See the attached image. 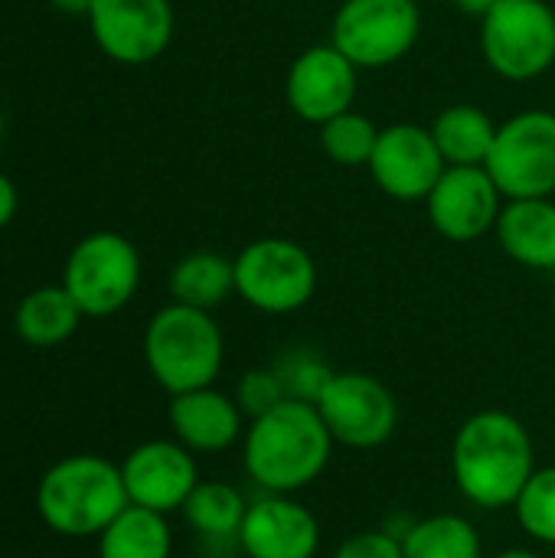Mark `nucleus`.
Returning a JSON list of instances; mask_svg holds the SVG:
<instances>
[{
  "instance_id": "obj_1",
  "label": "nucleus",
  "mask_w": 555,
  "mask_h": 558,
  "mask_svg": "<svg viewBox=\"0 0 555 558\" xmlns=\"http://www.w3.org/2000/svg\"><path fill=\"white\" fill-rule=\"evenodd\" d=\"M536 471L527 425L500 409H481L461 422L451 441V477L461 497L481 510L514 507Z\"/></svg>"
},
{
  "instance_id": "obj_2",
  "label": "nucleus",
  "mask_w": 555,
  "mask_h": 558,
  "mask_svg": "<svg viewBox=\"0 0 555 558\" xmlns=\"http://www.w3.org/2000/svg\"><path fill=\"white\" fill-rule=\"evenodd\" d=\"M334 438L317 405L285 399L272 412L249 422L242 435V468L265 494H298L311 487L330 464Z\"/></svg>"
},
{
  "instance_id": "obj_3",
  "label": "nucleus",
  "mask_w": 555,
  "mask_h": 558,
  "mask_svg": "<svg viewBox=\"0 0 555 558\" xmlns=\"http://www.w3.org/2000/svg\"><path fill=\"white\" fill-rule=\"evenodd\" d=\"M128 507L131 500L121 464H111L101 454H69L36 484V513L59 536L98 539L101 530Z\"/></svg>"
},
{
  "instance_id": "obj_4",
  "label": "nucleus",
  "mask_w": 555,
  "mask_h": 558,
  "mask_svg": "<svg viewBox=\"0 0 555 558\" xmlns=\"http://www.w3.org/2000/svg\"><path fill=\"white\" fill-rule=\"evenodd\" d=\"M144 363L170 396L213 386L226 363V340L213 311L177 301L160 307L144 330Z\"/></svg>"
},
{
  "instance_id": "obj_5",
  "label": "nucleus",
  "mask_w": 555,
  "mask_h": 558,
  "mask_svg": "<svg viewBox=\"0 0 555 558\" xmlns=\"http://www.w3.org/2000/svg\"><path fill=\"white\" fill-rule=\"evenodd\" d=\"M236 294L262 314L281 317L311 304L317 291V262L291 239L265 235L249 242L236 258Z\"/></svg>"
},
{
  "instance_id": "obj_6",
  "label": "nucleus",
  "mask_w": 555,
  "mask_h": 558,
  "mask_svg": "<svg viewBox=\"0 0 555 558\" xmlns=\"http://www.w3.org/2000/svg\"><path fill=\"white\" fill-rule=\"evenodd\" d=\"M85 317H111L141 284V255L121 232H92L65 258L59 281Z\"/></svg>"
},
{
  "instance_id": "obj_7",
  "label": "nucleus",
  "mask_w": 555,
  "mask_h": 558,
  "mask_svg": "<svg viewBox=\"0 0 555 558\" xmlns=\"http://www.w3.org/2000/svg\"><path fill=\"white\" fill-rule=\"evenodd\" d=\"M481 52L507 82H533L555 62V10L546 0H500L481 16Z\"/></svg>"
},
{
  "instance_id": "obj_8",
  "label": "nucleus",
  "mask_w": 555,
  "mask_h": 558,
  "mask_svg": "<svg viewBox=\"0 0 555 558\" xmlns=\"http://www.w3.org/2000/svg\"><path fill=\"white\" fill-rule=\"evenodd\" d=\"M422 36L415 0H343L330 23V43L357 69H386L406 59Z\"/></svg>"
},
{
  "instance_id": "obj_9",
  "label": "nucleus",
  "mask_w": 555,
  "mask_h": 558,
  "mask_svg": "<svg viewBox=\"0 0 555 558\" xmlns=\"http://www.w3.org/2000/svg\"><path fill=\"white\" fill-rule=\"evenodd\" d=\"M504 199H546L555 193V114L543 108L520 111L497 128L487 157Z\"/></svg>"
},
{
  "instance_id": "obj_10",
  "label": "nucleus",
  "mask_w": 555,
  "mask_h": 558,
  "mask_svg": "<svg viewBox=\"0 0 555 558\" xmlns=\"http://www.w3.org/2000/svg\"><path fill=\"white\" fill-rule=\"evenodd\" d=\"M317 412L334 438L350 451L383 448L399 428V405L386 383L370 373H334L324 396L317 399Z\"/></svg>"
},
{
  "instance_id": "obj_11",
  "label": "nucleus",
  "mask_w": 555,
  "mask_h": 558,
  "mask_svg": "<svg viewBox=\"0 0 555 558\" xmlns=\"http://www.w3.org/2000/svg\"><path fill=\"white\" fill-rule=\"evenodd\" d=\"M88 26L111 62L147 65L160 59L173 39V7L170 0H95Z\"/></svg>"
},
{
  "instance_id": "obj_12",
  "label": "nucleus",
  "mask_w": 555,
  "mask_h": 558,
  "mask_svg": "<svg viewBox=\"0 0 555 558\" xmlns=\"http://www.w3.org/2000/svg\"><path fill=\"white\" fill-rule=\"evenodd\" d=\"M504 203L507 199L487 167H445V173L425 196L432 229L442 239L461 245L494 232Z\"/></svg>"
},
{
  "instance_id": "obj_13",
  "label": "nucleus",
  "mask_w": 555,
  "mask_h": 558,
  "mask_svg": "<svg viewBox=\"0 0 555 558\" xmlns=\"http://www.w3.org/2000/svg\"><path fill=\"white\" fill-rule=\"evenodd\" d=\"M366 167L373 173V183L386 196L399 203H415L432 193V186L438 183L448 163L429 128L399 121L379 128V141Z\"/></svg>"
},
{
  "instance_id": "obj_14",
  "label": "nucleus",
  "mask_w": 555,
  "mask_h": 558,
  "mask_svg": "<svg viewBox=\"0 0 555 558\" xmlns=\"http://www.w3.org/2000/svg\"><path fill=\"white\" fill-rule=\"evenodd\" d=\"M121 477L128 500L154 513H177L200 484V468L190 448L177 438H154L137 445L121 461Z\"/></svg>"
},
{
  "instance_id": "obj_15",
  "label": "nucleus",
  "mask_w": 555,
  "mask_h": 558,
  "mask_svg": "<svg viewBox=\"0 0 555 558\" xmlns=\"http://www.w3.org/2000/svg\"><path fill=\"white\" fill-rule=\"evenodd\" d=\"M357 72L360 69L334 43L307 46L288 69L285 101L301 121L321 128L324 121L353 108Z\"/></svg>"
},
{
  "instance_id": "obj_16",
  "label": "nucleus",
  "mask_w": 555,
  "mask_h": 558,
  "mask_svg": "<svg viewBox=\"0 0 555 558\" xmlns=\"http://www.w3.org/2000/svg\"><path fill=\"white\" fill-rule=\"evenodd\" d=\"M236 546L245 558H314L321 523L291 494H262L249 504Z\"/></svg>"
},
{
  "instance_id": "obj_17",
  "label": "nucleus",
  "mask_w": 555,
  "mask_h": 558,
  "mask_svg": "<svg viewBox=\"0 0 555 558\" xmlns=\"http://www.w3.org/2000/svg\"><path fill=\"white\" fill-rule=\"evenodd\" d=\"M167 422L173 438L193 454H222L245 435V415L239 402L213 386L170 396Z\"/></svg>"
},
{
  "instance_id": "obj_18",
  "label": "nucleus",
  "mask_w": 555,
  "mask_h": 558,
  "mask_svg": "<svg viewBox=\"0 0 555 558\" xmlns=\"http://www.w3.org/2000/svg\"><path fill=\"white\" fill-rule=\"evenodd\" d=\"M500 248L523 268L555 271V203L507 199L494 226Z\"/></svg>"
},
{
  "instance_id": "obj_19",
  "label": "nucleus",
  "mask_w": 555,
  "mask_h": 558,
  "mask_svg": "<svg viewBox=\"0 0 555 558\" xmlns=\"http://www.w3.org/2000/svg\"><path fill=\"white\" fill-rule=\"evenodd\" d=\"M497 121L478 105H451L432 121V137L448 167H484L497 141Z\"/></svg>"
},
{
  "instance_id": "obj_20",
  "label": "nucleus",
  "mask_w": 555,
  "mask_h": 558,
  "mask_svg": "<svg viewBox=\"0 0 555 558\" xmlns=\"http://www.w3.org/2000/svg\"><path fill=\"white\" fill-rule=\"evenodd\" d=\"M82 317L85 314L79 311V304L62 284H46L29 291L16 304L13 330L29 347H59L79 330Z\"/></svg>"
},
{
  "instance_id": "obj_21",
  "label": "nucleus",
  "mask_w": 555,
  "mask_h": 558,
  "mask_svg": "<svg viewBox=\"0 0 555 558\" xmlns=\"http://www.w3.org/2000/svg\"><path fill=\"white\" fill-rule=\"evenodd\" d=\"M236 294V265L219 252H190L170 271V298L186 307L213 311Z\"/></svg>"
},
{
  "instance_id": "obj_22",
  "label": "nucleus",
  "mask_w": 555,
  "mask_h": 558,
  "mask_svg": "<svg viewBox=\"0 0 555 558\" xmlns=\"http://www.w3.org/2000/svg\"><path fill=\"white\" fill-rule=\"evenodd\" d=\"M173 533L164 513L128 507L98 536V558H170Z\"/></svg>"
},
{
  "instance_id": "obj_23",
  "label": "nucleus",
  "mask_w": 555,
  "mask_h": 558,
  "mask_svg": "<svg viewBox=\"0 0 555 558\" xmlns=\"http://www.w3.org/2000/svg\"><path fill=\"white\" fill-rule=\"evenodd\" d=\"M245 510H249V500L242 497L239 487L226 481H200L180 513L200 539L239 543Z\"/></svg>"
},
{
  "instance_id": "obj_24",
  "label": "nucleus",
  "mask_w": 555,
  "mask_h": 558,
  "mask_svg": "<svg viewBox=\"0 0 555 558\" xmlns=\"http://www.w3.org/2000/svg\"><path fill=\"white\" fill-rule=\"evenodd\" d=\"M406 558H484L478 526L458 513H435L409 523L402 533Z\"/></svg>"
},
{
  "instance_id": "obj_25",
  "label": "nucleus",
  "mask_w": 555,
  "mask_h": 558,
  "mask_svg": "<svg viewBox=\"0 0 555 558\" xmlns=\"http://www.w3.org/2000/svg\"><path fill=\"white\" fill-rule=\"evenodd\" d=\"M317 137H321L324 154L334 163H340V167H366L373 150H376V141H379V128L366 114L350 108V111L324 121L317 128Z\"/></svg>"
},
{
  "instance_id": "obj_26",
  "label": "nucleus",
  "mask_w": 555,
  "mask_h": 558,
  "mask_svg": "<svg viewBox=\"0 0 555 558\" xmlns=\"http://www.w3.org/2000/svg\"><path fill=\"white\" fill-rule=\"evenodd\" d=\"M510 510L533 543L555 546V464L533 471Z\"/></svg>"
},
{
  "instance_id": "obj_27",
  "label": "nucleus",
  "mask_w": 555,
  "mask_h": 558,
  "mask_svg": "<svg viewBox=\"0 0 555 558\" xmlns=\"http://www.w3.org/2000/svg\"><path fill=\"white\" fill-rule=\"evenodd\" d=\"M288 399H301V402H311L317 405V399L324 396L327 383L334 379V369L314 353V350H288L278 363H272Z\"/></svg>"
},
{
  "instance_id": "obj_28",
  "label": "nucleus",
  "mask_w": 555,
  "mask_h": 558,
  "mask_svg": "<svg viewBox=\"0 0 555 558\" xmlns=\"http://www.w3.org/2000/svg\"><path fill=\"white\" fill-rule=\"evenodd\" d=\"M242 409V415L252 422L265 412H272L275 405H281L288 399L275 366H255L249 373H242V379L236 383V396H232Z\"/></svg>"
},
{
  "instance_id": "obj_29",
  "label": "nucleus",
  "mask_w": 555,
  "mask_h": 558,
  "mask_svg": "<svg viewBox=\"0 0 555 558\" xmlns=\"http://www.w3.org/2000/svg\"><path fill=\"white\" fill-rule=\"evenodd\" d=\"M334 558H406L402 556V539L393 536L389 530H363L347 536Z\"/></svg>"
},
{
  "instance_id": "obj_30",
  "label": "nucleus",
  "mask_w": 555,
  "mask_h": 558,
  "mask_svg": "<svg viewBox=\"0 0 555 558\" xmlns=\"http://www.w3.org/2000/svg\"><path fill=\"white\" fill-rule=\"evenodd\" d=\"M16 206H20V199H16V186H13V180H10L7 173H0V229H7V226L13 222Z\"/></svg>"
},
{
  "instance_id": "obj_31",
  "label": "nucleus",
  "mask_w": 555,
  "mask_h": 558,
  "mask_svg": "<svg viewBox=\"0 0 555 558\" xmlns=\"http://www.w3.org/2000/svg\"><path fill=\"white\" fill-rule=\"evenodd\" d=\"M500 0H455V7L468 16H487Z\"/></svg>"
},
{
  "instance_id": "obj_32",
  "label": "nucleus",
  "mask_w": 555,
  "mask_h": 558,
  "mask_svg": "<svg viewBox=\"0 0 555 558\" xmlns=\"http://www.w3.org/2000/svg\"><path fill=\"white\" fill-rule=\"evenodd\" d=\"M56 10H62V13H75V16H88V10H92V3L95 0H49Z\"/></svg>"
},
{
  "instance_id": "obj_33",
  "label": "nucleus",
  "mask_w": 555,
  "mask_h": 558,
  "mask_svg": "<svg viewBox=\"0 0 555 558\" xmlns=\"http://www.w3.org/2000/svg\"><path fill=\"white\" fill-rule=\"evenodd\" d=\"M494 558H543L540 553H533V549H504V553H497Z\"/></svg>"
},
{
  "instance_id": "obj_34",
  "label": "nucleus",
  "mask_w": 555,
  "mask_h": 558,
  "mask_svg": "<svg viewBox=\"0 0 555 558\" xmlns=\"http://www.w3.org/2000/svg\"><path fill=\"white\" fill-rule=\"evenodd\" d=\"M0 141H3V114H0Z\"/></svg>"
},
{
  "instance_id": "obj_35",
  "label": "nucleus",
  "mask_w": 555,
  "mask_h": 558,
  "mask_svg": "<svg viewBox=\"0 0 555 558\" xmlns=\"http://www.w3.org/2000/svg\"><path fill=\"white\" fill-rule=\"evenodd\" d=\"M553 317H555V301H553Z\"/></svg>"
}]
</instances>
